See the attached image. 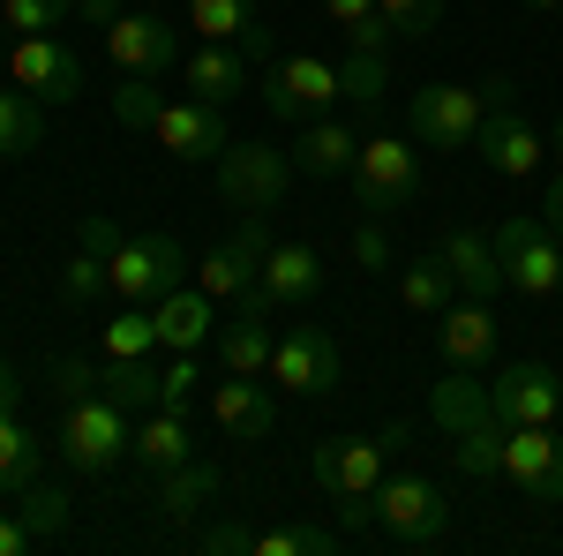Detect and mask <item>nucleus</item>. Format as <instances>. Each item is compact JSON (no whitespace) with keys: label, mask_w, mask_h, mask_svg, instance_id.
<instances>
[{"label":"nucleus","mask_w":563,"mask_h":556,"mask_svg":"<svg viewBox=\"0 0 563 556\" xmlns=\"http://www.w3.org/2000/svg\"><path fill=\"white\" fill-rule=\"evenodd\" d=\"M353 204L361 218H390L398 204H413L421 196V151H413V135H361V159H353Z\"/></svg>","instance_id":"1"},{"label":"nucleus","mask_w":563,"mask_h":556,"mask_svg":"<svg viewBox=\"0 0 563 556\" xmlns=\"http://www.w3.org/2000/svg\"><path fill=\"white\" fill-rule=\"evenodd\" d=\"M488 249H496V263H504V286L526 301H556L563 286V241L541 226V211L533 218H504L496 233H488Z\"/></svg>","instance_id":"2"},{"label":"nucleus","mask_w":563,"mask_h":556,"mask_svg":"<svg viewBox=\"0 0 563 556\" xmlns=\"http://www.w3.org/2000/svg\"><path fill=\"white\" fill-rule=\"evenodd\" d=\"M376 526H384V542H398V549H435L451 534V504H443V489H435L429 473H384Z\"/></svg>","instance_id":"3"},{"label":"nucleus","mask_w":563,"mask_h":556,"mask_svg":"<svg viewBox=\"0 0 563 556\" xmlns=\"http://www.w3.org/2000/svg\"><path fill=\"white\" fill-rule=\"evenodd\" d=\"M129 436H135V414H121L106 391H90V399H76L60 414V459L76 473H106L129 459Z\"/></svg>","instance_id":"4"},{"label":"nucleus","mask_w":563,"mask_h":556,"mask_svg":"<svg viewBox=\"0 0 563 556\" xmlns=\"http://www.w3.org/2000/svg\"><path fill=\"white\" fill-rule=\"evenodd\" d=\"M286 181H294V159L278 151V143H225L218 151V204H233V211H278L286 204Z\"/></svg>","instance_id":"5"},{"label":"nucleus","mask_w":563,"mask_h":556,"mask_svg":"<svg viewBox=\"0 0 563 556\" xmlns=\"http://www.w3.org/2000/svg\"><path fill=\"white\" fill-rule=\"evenodd\" d=\"M481 113H488L481 84H421L413 106H406V129H413V143H429V151H474Z\"/></svg>","instance_id":"6"},{"label":"nucleus","mask_w":563,"mask_h":556,"mask_svg":"<svg viewBox=\"0 0 563 556\" xmlns=\"http://www.w3.org/2000/svg\"><path fill=\"white\" fill-rule=\"evenodd\" d=\"M263 113L271 121H286V129H301L316 113H331V98H339V68H323L316 53H286V61H271L263 68Z\"/></svg>","instance_id":"7"},{"label":"nucleus","mask_w":563,"mask_h":556,"mask_svg":"<svg viewBox=\"0 0 563 556\" xmlns=\"http://www.w3.org/2000/svg\"><path fill=\"white\" fill-rule=\"evenodd\" d=\"M106 271H113V294L121 301H166L174 286H188V249L174 233H129Z\"/></svg>","instance_id":"8"},{"label":"nucleus","mask_w":563,"mask_h":556,"mask_svg":"<svg viewBox=\"0 0 563 556\" xmlns=\"http://www.w3.org/2000/svg\"><path fill=\"white\" fill-rule=\"evenodd\" d=\"M384 459H390L384 436H331V444L308 451V473H316L323 497H339V504H368V497L384 489Z\"/></svg>","instance_id":"9"},{"label":"nucleus","mask_w":563,"mask_h":556,"mask_svg":"<svg viewBox=\"0 0 563 556\" xmlns=\"http://www.w3.org/2000/svg\"><path fill=\"white\" fill-rule=\"evenodd\" d=\"M271 384L294 391V399H331L339 391V339L323 324L278 331V346H271Z\"/></svg>","instance_id":"10"},{"label":"nucleus","mask_w":563,"mask_h":556,"mask_svg":"<svg viewBox=\"0 0 563 556\" xmlns=\"http://www.w3.org/2000/svg\"><path fill=\"white\" fill-rule=\"evenodd\" d=\"M106 61H113V76H166L180 61V31L158 8H129V15L106 31Z\"/></svg>","instance_id":"11"},{"label":"nucleus","mask_w":563,"mask_h":556,"mask_svg":"<svg viewBox=\"0 0 563 556\" xmlns=\"http://www.w3.org/2000/svg\"><path fill=\"white\" fill-rule=\"evenodd\" d=\"M488 406L504 428H549L563 406V377L541 361H504V377L488 384Z\"/></svg>","instance_id":"12"},{"label":"nucleus","mask_w":563,"mask_h":556,"mask_svg":"<svg viewBox=\"0 0 563 556\" xmlns=\"http://www.w3.org/2000/svg\"><path fill=\"white\" fill-rule=\"evenodd\" d=\"M8 76L31 90L38 106H68V98H84V61L53 39V31H38V39H15V53H8Z\"/></svg>","instance_id":"13"},{"label":"nucleus","mask_w":563,"mask_h":556,"mask_svg":"<svg viewBox=\"0 0 563 556\" xmlns=\"http://www.w3.org/2000/svg\"><path fill=\"white\" fill-rule=\"evenodd\" d=\"M504 481L533 504H563V436L556 428H511L504 436Z\"/></svg>","instance_id":"14"},{"label":"nucleus","mask_w":563,"mask_h":556,"mask_svg":"<svg viewBox=\"0 0 563 556\" xmlns=\"http://www.w3.org/2000/svg\"><path fill=\"white\" fill-rule=\"evenodd\" d=\"M263 257H271V226H263V211H249V226L203 257V279H196V286H203L211 301H241L263 279Z\"/></svg>","instance_id":"15"},{"label":"nucleus","mask_w":563,"mask_h":556,"mask_svg":"<svg viewBox=\"0 0 563 556\" xmlns=\"http://www.w3.org/2000/svg\"><path fill=\"white\" fill-rule=\"evenodd\" d=\"M474 151H481V166L488 173H504V181H526V173L541 166V129L526 121L519 106H488L481 113V135H474Z\"/></svg>","instance_id":"16"},{"label":"nucleus","mask_w":563,"mask_h":556,"mask_svg":"<svg viewBox=\"0 0 563 556\" xmlns=\"http://www.w3.org/2000/svg\"><path fill=\"white\" fill-rule=\"evenodd\" d=\"M151 135L174 151L180 166H218V151L233 143V135H225V106H203V98H180V106H166Z\"/></svg>","instance_id":"17"},{"label":"nucleus","mask_w":563,"mask_h":556,"mask_svg":"<svg viewBox=\"0 0 563 556\" xmlns=\"http://www.w3.org/2000/svg\"><path fill=\"white\" fill-rule=\"evenodd\" d=\"M263 286H249V294L233 301V316L218 324V361H225V377H271V324H263Z\"/></svg>","instance_id":"18"},{"label":"nucleus","mask_w":563,"mask_h":556,"mask_svg":"<svg viewBox=\"0 0 563 556\" xmlns=\"http://www.w3.org/2000/svg\"><path fill=\"white\" fill-rule=\"evenodd\" d=\"M256 286H263L271 308H308V301L323 294V257H316L308 241H271Z\"/></svg>","instance_id":"19"},{"label":"nucleus","mask_w":563,"mask_h":556,"mask_svg":"<svg viewBox=\"0 0 563 556\" xmlns=\"http://www.w3.org/2000/svg\"><path fill=\"white\" fill-rule=\"evenodd\" d=\"M180 84H188V98H203V106H233L249 90V53L225 45V39H203L180 61Z\"/></svg>","instance_id":"20"},{"label":"nucleus","mask_w":563,"mask_h":556,"mask_svg":"<svg viewBox=\"0 0 563 556\" xmlns=\"http://www.w3.org/2000/svg\"><path fill=\"white\" fill-rule=\"evenodd\" d=\"M211 422L233 436V444H263L278 428V399L263 391V377H225L211 391Z\"/></svg>","instance_id":"21"},{"label":"nucleus","mask_w":563,"mask_h":556,"mask_svg":"<svg viewBox=\"0 0 563 556\" xmlns=\"http://www.w3.org/2000/svg\"><path fill=\"white\" fill-rule=\"evenodd\" d=\"M435 346H443V361L451 369H488V353H496V316H488V301H451L443 316H435Z\"/></svg>","instance_id":"22"},{"label":"nucleus","mask_w":563,"mask_h":556,"mask_svg":"<svg viewBox=\"0 0 563 556\" xmlns=\"http://www.w3.org/2000/svg\"><path fill=\"white\" fill-rule=\"evenodd\" d=\"M151 316H158V346L174 353H203V339H218V301L203 286H174L166 301H151Z\"/></svg>","instance_id":"23"},{"label":"nucleus","mask_w":563,"mask_h":556,"mask_svg":"<svg viewBox=\"0 0 563 556\" xmlns=\"http://www.w3.org/2000/svg\"><path fill=\"white\" fill-rule=\"evenodd\" d=\"M294 173H316V181H339V173H353V159H361V135L346 129V121H331V113H316V121H301V135H294Z\"/></svg>","instance_id":"24"},{"label":"nucleus","mask_w":563,"mask_h":556,"mask_svg":"<svg viewBox=\"0 0 563 556\" xmlns=\"http://www.w3.org/2000/svg\"><path fill=\"white\" fill-rule=\"evenodd\" d=\"M129 459H143V473H166V467H180V459H196L188 414H180V406H151L129 436Z\"/></svg>","instance_id":"25"},{"label":"nucleus","mask_w":563,"mask_h":556,"mask_svg":"<svg viewBox=\"0 0 563 556\" xmlns=\"http://www.w3.org/2000/svg\"><path fill=\"white\" fill-rule=\"evenodd\" d=\"M429 422L443 428V436H466V428L496 422V406H488V384H481V369H451V377L429 391Z\"/></svg>","instance_id":"26"},{"label":"nucleus","mask_w":563,"mask_h":556,"mask_svg":"<svg viewBox=\"0 0 563 556\" xmlns=\"http://www.w3.org/2000/svg\"><path fill=\"white\" fill-rule=\"evenodd\" d=\"M435 249H443V263H451L459 294H474V301H496V294H504V263H496V249H488V233L459 226V233H443Z\"/></svg>","instance_id":"27"},{"label":"nucleus","mask_w":563,"mask_h":556,"mask_svg":"<svg viewBox=\"0 0 563 556\" xmlns=\"http://www.w3.org/2000/svg\"><path fill=\"white\" fill-rule=\"evenodd\" d=\"M218 489H225V473L211 467V459H180V467H166L158 473V519H196L203 504H211Z\"/></svg>","instance_id":"28"},{"label":"nucleus","mask_w":563,"mask_h":556,"mask_svg":"<svg viewBox=\"0 0 563 556\" xmlns=\"http://www.w3.org/2000/svg\"><path fill=\"white\" fill-rule=\"evenodd\" d=\"M98 391L121 406V414H151L158 406V369H151V353H106V369H98Z\"/></svg>","instance_id":"29"},{"label":"nucleus","mask_w":563,"mask_h":556,"mask_svg":"<svg viewBox=\"0 0 563 556\" xmlns=\"http://www.w3.org/2000/svg\"><path fill=\"white\" fill-rule=\"evenodd\" d=\"M398 301H406L413 316H443V308L459 301V279H451V263H443V249L398 271Z\"/></svg>","instance_id":"30"},{"label":"nucleus","mask_w":563,"mask_h":556,"mask_svg":"<svg viewBox=\"0 0 563 556\" xmlns=\"http://www.w3.org/2000/svg\"><path fill=\"white\" fill-rule=\"evenodd\" d=\"M38 459L45 451H38V436L23 428V414H0V504L38 481Z\"/></svg>","instance_id":"31"},{"label":"nucleus","mask_w":563,"mask_h":556,"mask_svg":"<svg viewBox=\"0 0 563 556\" xmlns=\"http://www.w3.org/2000/svg\"><path fill=\"white\" fill-rule=\"evenodd\" d=\"M8 512L31 526V542H53V534H68V489L31 481V489H15V497H8Z\"/></svg>","instance_id":"32"},{"label":"nucleus","mask_w":563,"mask_h":556,"mask_svg":"<svg viewBox=\"0 0 563 556\" xmlns=\"http://www.w3.org/2000/svg\"><path fill=\"white\" fill-rule=\"evenodd\" d=\"M45 143V113L31 90H0V159H23Z\"/></svg>","instance_id":"33"},{"label":"nucleus","mask_w":563,"mask_h":556,"mask_svg":"<svg viewBox=\"0 0 563 556\" xmlns=\"http://www.w3.org/2000/svg\"><path fill=\"white\" fill-rule=\"evenodd\" d=\"M384 90H390V61H384V53H346V68H339V98H353L361 113H384Z\"/></svg>","instance_id":"34"},{"label":"nucleus","mask_w":563,"mask_h":556,"mask_svg":"<svg viewBox=\"0 0 563 556\" xmlns=\"http://www.w3.org/2000/svg\"><path fill=\"white\" fill-rule=\"evenodd\" d=\"M323 15L353 39V53H384V45H390V23H384L376 0H323Z\"/></svg>","instance_id":"35"},{"label":"nucleus","mask_w":563,"mask_h":556,"mask_svg":"<svg viewBox=\"0 0 563 556\" xmlns=\"http://www.w3.org/2000/svg\"><path fill=\"white\" fill-rule=\"evenodd\" d=\"M158 113H166L158 76H121V84H113V121H121V129H158Z\"/></svg>","instance_id":"36"},{"label":"nucleus","mask_w":563,"mask_h":556,"mask_svg":"<svg viewBox=\"0 0 563 556\" xmlns=\"http://www.w3.org/2000/svg\"><path fill=\"white\" fill-rule=\"evenodd\" d=\"M256 15H263V0H188V23L203 39H241Z\"/></svg>","instance_id":"37"},{"label":"nucleus","mask_w":563,"mask_h":556,"mask_svg":"<svg viewBox=\"0 0 563 556\" xmlns=\"http://www.w3.org/2000/svg\"><path fill=\"white\" fill-rule=\"evenodd\" d=\"M151 346H158V316H151V301H129L106 324V353H151Z\"/></svg>","instance_id":"38"},{"label":"nucleus","mask_w":563,"mask_h":556,"mask_svg":"<svg viewBox=\"0 0 563 556\" xmlns=\"http://www.w3.org/2000/svg\"><path fill=\"white\" fill-rule=\"evenodd\" d=\"M504 436H511L504 422H481V428H466V436H451V444H459V467L466 473H504Z\"/></svg>","instance_id":"39"},{"label":"nucleus","mask_w":563,"mask_h":556,"mask_svg":"<svg viewBox=\"0 0 563 556\" xmlns=\"http://www.w3.org/2000/svg\"><path fill=\"white\" fill-rule=\"evenodd\" d=\"M390 23V39H429L435 23H443V0H376Z\"/></svg>","instance_id":"40"},{"label":"nucleus","mask_w":563,"mask_h":556,"mask_svg":"<svg viewBox=\"0 0 563 556\" xmlns=\"http://www.w3.org/2000/svg\"><path fill=\"white\" fill-rule=\"evenodd\" d=\"M76 15V0H8V23H15V39H38L53 23H68Z\"/></svg>","instance_id":"41"},{"label":"nucleus","mask_w":563,"mask_h":556,"mask_svg":"<svg viewBox=\"0 0 563 556\" xmlns=\"http://www.w3.org/2000/svg\"><path fill=\"white\" fill-rule=\"evenodd\" d=\"M196 384H203V369H196V353H174V369H158V406H196Z\"/></svg>","instance_id":"42"},{"label":"nucleus","mask_w":563,"mask_h":556,"mask_svg":"<svg viewBox=\"0 0 563 556\" xmlns=\"http://www.w3.org/2000/svg\"><path fill=\"white\" fill-rule=\"evenodd\" d=\"M113 286V271H106V257H90V249H76V263L60 271V294L68 301H90V294H106Z\"/></svg>","instance_id":"43"},{"label":"nucleus","mask_w":563,"mask_h":556,"mask_svg":"<svg viewBox=\"0 0 563 556\" xmlns=\"http://www.w3.org/2000/svg\"><path fill=\"white\" fill-rule=\"evenodd\" d=\"M203 556H256V526H241V519H211V526H203Z\"/></svg>","instance_id":"44"},{"label":"nucleus","mask_w":563,"mask_h":556,"mask_svg":"<svg viewBox=\"0 0 563 556\" xmlns=\"http://www.w3.org/2000/svg\"><path fill=\"white\" fill-rule=\"evenodd\" d=\"M353 263H361V271H390V233H384V218H361V226H353Z\"/></svg>","instance_id":"45"},{"label":"nucleus","mask_w":563,"mask_h":556,"mask_svg":"<svg viewBox=\"0 0 563 556\" xmlns=\"http://www.w3.org/2000/svg\"><path fill=\"white\" fill-rule=\"evenodd\" d=\"M90 391H98V369H90V361H53V399H60V406H76Z\"/></svg>","instance_id":"46"},{"label":"nucleus","mask_w":563,"mask_h":556,"mask_svg":"<svg viewBox=\"0 0 563 556\" xmlns=\"http://www.w3.org/2000/svg\"><path fill=\"white\" fill-rule=\"evenodd\" d=\"M233 45L249 53V68H256V61H263V68L278 61V39H271V23H263V15H256V23H249V31H241V39H233Z\"/></svg>","instance_id":"47"},{"label":"nucleus","mask_w":563,"mask_h":556,"mask_svg":"<svg viewBox=\"0 0 563 556\" xmlns=\"http://www.w3.org/2000/svg\"><path fill=\"white\" fill-rule=\"evenodd\" d=\"M121 241H129V233H121L113 218H84V249H90V257L113 263V249H121Z\"/></svg>","instance_id":"48"},{"label":"nucleus","mask_w":563,"mask_h":556,"mask_svg":"<svg viewBox=\"0 0 563 556\" xmlns=\"http://www.w3.org/2000/svg\"><path fill=\"white\" fill-rule=\"evenodd\" d=\"M294 542H301V556H339V534L331 526H294Z\"/></svg>","instance_id":"49"},{"label":"nucleus","mask_w":563,"mask_h":556,"mask_svg":"<svg viewBox=\"0 0 563 556\" xmlns=\"http://www.w3.org/2000/svg\"><path fill=\"white\" fill-rule=\"evenodd\" d=\"M76 15H84V23H98V31H113L129 8H121V0H76Z\"/></svg>","instance_id":"50"},{"label":"nucleus","mask_w":563,"mask_h":556,"mask_svg":"<svg viewBox=\"0 0 563 556\" xmlns=\"http://www.w3.org/2000/svg\"><path fill=\"white\" fill-rule=\"evenodd\" d=\"M23 549H31V526L15 512H0V556H23Z\"/></svg>","instance_id":"51"},{"label":"nucleus","mask_w":563,"mask_h":556,"mask_svg":"<svg viewBox=\"0 0 563 556\" xmlns=\"http://www.w3.org/2000/svg\"><path fill=\"white\" fill-rule=\"evenodd\" d=\"M541 226H549V233L563 241V173L549 181V196H541Z\"/></svg>","instance_id":"52"},{"label":"nucleus","mask_w":563,"mask_h":556,"mask_svg":"<svg viewBox=\"0 0 563 556\" xmlns=\"http://www.w3.org/2000/svg\"><path fill=\"white\" fill-rule=\"evenodd\" d=\"M256 556H301V542H294V526H278V534H256Z\"/></svg>","instance_id":"53"},{"label":"nucleus","mask_w":563,"mask_h":556,"mask_svg":"<svg viewBox=\"0 0 563 556\" xmlns=\"http://www.w3.org/2000/svg\"><path fill=\"white\" fill-rule=\"evenodd\" d=\"M0 414H23V377L0 361Z\"/></svg>","instance_id":"54"},{"label":"nucleus","mask_w":563,"mask_h":556,"mask_svg":"<svg viewBox=\"0 0 563 556\" xmlns=\"http://www.w3.org/2000/svg\"><path fill=\"white\" fill-rule=\"evenodd\" d=\"M481 98H488V106H519V84H511V76H481Z\"/></svg>","instance_id":"55"},{"label":"nucleus","mask_w":563,"mask_h":556,"mask_svg":"<svg viewBox=\"0 0 563 556\" xmlns=\"http://www.w3.org/2000/svg\"><path fill=\"white\" fill-rule=\"evenodd\" d=\"M526 8H563V0H526Z\"/></svg>","instance_id":"56"},{"label":"nucleus","mask_w":563,"mask_h":556,"mask_svg":"<svg viewBox=\"0 0 563 556\" xmlns=\"http://www.w3.org/2000/svg\"><path fill=\"white\" fill-rule=\"evenodd\" d=\"M556 151H563V113H556Z\"/></svg>","instance_id":"57"},{"label":"nucleus","mask_w":563,"mask_h":556,"mask_svg":"<svg viewBox=\"0 0 563 556\" xmlns=\"http://www.w3.org/2000/svg\"><path fill=\"white\" fill-rule=\"evenodd\" d=\"M556 294H563V286H556Z\"/></svg>","instance_id":"58"}]
</instances>
